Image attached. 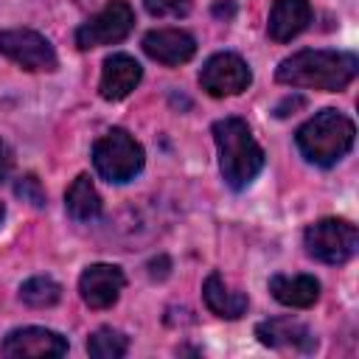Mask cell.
Segmentation results:
<instances>
[{"label": "cell", "mask_w": 359, "mask_h": 359, "mask_svg": "<svg viewBox=\"0 0 359 359\" xmlns=\"http://www.w3.org/2000/svg\"><path fill=\"white\" fill-rule=\"evenodd\" d=\"M17 196H22L25 202H31L34 208H42L45 205V194H42V185H39V180L34 177V174H25V177H20V182H17Z\"/></svg>", "instance_id": "44dd1931"}, {"label": "cell", "mask_w": 359, "mask_h": 359, "mask_svg": "<svg viewBox=\"0 0 359 359\" xmlns=\"http://www.w3.org/2000/svg\"><path fill=\"white\" fill-rule=\"evenodd\" d=\"M252 81V73L247 67V62L238 56V53H213L202 70H199V84L205 93L216 95V98H224V95H238L250 87Z\"/></svg>", "instance_id": "ba28073f"}, {"label": "cell", "mask_w": 359, "mask_h": 359, "mask_svg": "<svg viewBox=\"0 0 359 359\" xmlns=\"http://www.w3.org/2000/svg\"><path fill=\"white\" fill-rule=\"evenodd\" d=\"M213 140L219 149V168L233 191L247 188L264 168V149L252 137L241 118H222L213 123Z\"/></svg>", "instance_id": "7a4b0ae2"}, {"label": "cell", "mask_w": 359, "mask_h": 359, "mask_svg": "<svg viewBox=\"0 0 359 359\" xmlns=\"http://www.w3.org/2000/svg\"><path fill=\"white\" fill-rule=\"evenodd\" d=\"M269 292L278 303L292 309H309L320 297V283L311 275H275L269 280Z\"/></svg>", "instance_id": "9a60e30c"}, {"label": "cell", "mask_w": 359, "mask_h": 359, "mask_svg": "<svg viewBox=\"0 0 359 359\" xmlns=\"http://www.w3.org/2000/svg\"><path fill=\"white\" fill-rule=\"evenodd\" d=\"M255 337L269 348H292V351H314L317 339L311 331L289 317H272L255 325Z\"/></svg>", "instance_id": "4fadbf2b"}, {"label": "cell", "mask_w": 359, "mask_h": 359, "mask_svg": "<svg viewBox=\"0 0 359 359\" xmlns=\"http://www.w3.org/2000/svg\"><path fill=\"white\" fill-rule=\"evenodd\" d=\"M151 17H185L191 11V0H143Z\"/></svg>", "instance_id": "ffe728a7"}, {"label": "cell", "mask_w": 359, "mask_h": 359, "mask_svg": "<svg viewBox=\"0 0 359 359\" xmlns=\"http://www.w3.org/2000/svg\"><path fill=\"white\" fill-rule=\"evenodd\" d=\"M93 165L109 182H129L143 168V146L123 129H112L93 146Z\"/></svg>", "instance_id": "277c9868"}, {"label": "cell", "mask_w": 359, "mask_h": 359, "mask_svg": "<svg viewBox=\"0 0 359 359\" xmlns=\"http://www.w3.org/2000/svg\"><path fill=\"white\" fill-rule=\"evenodd\" d=\"M11 165H14V157H11V149L0 140V182L8 177V171H11Z\"/></svg>", "instance_id": "7402d4cb"}, {"label": "cell", "mask_w": 359, "mask_h": 359, "mask_svg": "<svg viewBox=\"0 0 359 359\" xmlns=\"http://www.w3.org/2000/svg\"><path fill=\"white\" fill-rule=\"evenodd\" d=\"M353 135H356V129L348 115H342L337 109H323L297 129L294 140H297L300 154L309 163L328 168L351 151Z\"/></svg>", "instance_id": "3957f363"}, {"label": "cell", "mask_w": 359, "mask_h": 359, "mask_svg": "<svg viewBox=\"0 0 359 359\" xmlns=\"http://www.w3.org/2000/svg\"><path fill=\"white\" fill-rule=\"evenodd\" d=\"M140 79H143V67L137 65V59H132L129 53H112L101 67V81H98L101 98L121 101L140 84Z\"/></svg>", "instance_id": "7c38bea8"}, {"label": "cell", "mask_w": 359, "mask_h": 359, "mask_svg": "<svg viewBox=\"0 0 359 359\" xmlns=\"http://www.w3.org/2000/svg\"><path fill=\"white\" fill-rule=\"evenodd\" d=\"M0 53L20 65L22 70H56V50L53 45L28 28L0 31Z\"/></svg>", "instance_id": "52a82bcc"}, {"label": "cell", "mask_w": 359, "mask_h": 359, "mask_svg": "<svg viewBox=\"0 0 359 359\" xmlns=\"http://www.w3.org/2000/svg\"><path fill=\"white\" fill-rule=\"evenodd\" d=\"M311 22V6L309 0H275L269 11L266 31L275 42H289L300 31H306Z\"/></svg>", "instance_id": "5bb4252c"}, {"label": "cell", "mask_w": 359, "mask_h": 359, "mask_svg": "<svg viewBox=\"0 0 359 359\" xmlns=\"http://www.w3.org/2000/svg\"><path fill=\"white\" fill-rule=\"evenodd\" d=\"M135 25V11L126 0H109L95 17H90L87 22L79 25L76 31V45L81 50L90 48H101V45H115L121 39L129 36Z\"/></svg>", "instance_id": "8992f818"}, {"label": "cell", "mask_w": 359, "mask_h": 359, "mask_svg": "<svg viewBox=\"0 0 359 359\" xmlns=\"http://www.w3.org/2000/svg\"><path fill=\"white\" fill-rule=\"evenodd\" d=\"M3 356L11 359H48V356H62L67 353V339L50 328L39 325H25L11 331L3 339Z\"/></svg>", "instance_id": "9c48e42d"}, {"label": "cell", "mask_w": 359, "mask_h": 359, "mask_svg": "<svg viewBox=\"0 0 359 359\" xmlns=\"http://www.w3.org/2000/svg\"><path fill=\"white\" fill-rule=\"evenodd\" d=\"M202 297H205V306H208L216 317H224V320H238V317L247 311V294L233 292L216 272L205 278Z\"/></svg>", "instance_id": "2e32d148"}, {"label": "cell", "mask_w": 359, "mask_h": 359, "mask_svg": "<svg viewBox=\"0 0 359 359\" xmlns=\"http://www.w3.org/2000/svg\"><path fill=\"white\" fill-rule=\"evenodd\" d=\"M359 70V59L345 50H297L286 56L275 79L289 87H309V90H325L339 93L345 90Z\"/></svg>", "instance_id": "6da1fadb"}, {"label": "cell", "mask_w": 359, "mask_h": 359, "mask_svg": "<svg viewBox=\"0 0 359 359\" xmlns=\"http://www.w3.org/2000/svg\"><path fill=\"white\" fill-rule=\"evenodd\" d=\"M303 241L311 258L323 264H345L359 247V233L348 219H320L306 230Z\"/></svg>", "instance_id": "5b68a950"}, {"label": "cell", "mask_w": 359, "mask_h": 359, "mask_svg": "<svg viewBox=\"0 0 359 359\" xmlns=\"http://www.w3.org/2000/svg\"><path fill=\"white\" fill-rule=\"evenodd\" d=\"M143 50L160 65H185L196 53V39L182 28H157L143 36Z\"/></svg>", "instance_id": "8fae6325"}, {"label": "cell", "mask_w": 359, "mask_h": 359, "mask_svg": "<svg viewBox=\"0 0 359 359\" xmlns=\"http://www.w3.org/2000/svg\"><path fill=\"white\" fill-rule=\"evenodd\" d=\"M3 216H6V210H3V205H0V222H3Z\"/></svg>", "instance_id": "603a6c76"}, {"label": "cell", "mask_w": 359, "mask_h": 359, "mask_svg": "<svg viewBox=\"0 0 359 359\" xmlns=\"http://www.w3.org/2000/svg\"><path fill=\"white\" fill-rule=\"evenodd\" d=\"M123 272L112 264H90L79 278L81 300L90 309H109L123 292Z\"/></svg>", "instance_id": "30bf717a"}, {"label": "cell", "mask_w": 359, "mask_h": 359, "mask_svg": "<svg viewBox=\"0 0 359 359\" xmlns=\"http://www.w3.org/2000/svg\"><path fill=\"white\" fill-rule=\"evenodd\" d=\"M20 297L22 303H28L31 309H48L53 303H59L62 297V286L53 280V278H31L20 286Z\"/></svg>", "instance_id": "ac0fdd59"}, {"label": "cell", "mask_w": 359, "mask_h": 359, "mask_svg": "<svg viewBox=\"0 0 359 359\" xmlns=\"http://www.w3.org/2000/svg\"><path fill=\"white\" fill-rule=\"evenodd\" d=\"M126 348H129L126 337L115 328H98L87 339V351L95 359H121L126 353Z\"/></svg>", "instance_id": "d6986e66"}, {"label": "cell", "mask_w": 359, "mask_h": 359, "mask_svg": "<svg viewBox=\"0 0 359 359\" xmlns=\"http://www.w3.org/2000/svg\"><path fill=\"white\" fill-rule=\"evenodd\" d=\"M65 208L76 222H93L101 216V196L87 174L73 180V185L65 194Z\"/></svg>", "instance_id": "e0dca14e"}]
</instances>
